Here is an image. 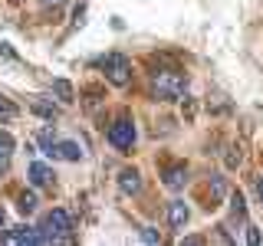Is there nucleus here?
Masks as SVG:
<instances>
[{"label":"nucleus","mask_w":263,"mask_h":246,"mask_svg":"<svg viewBox=\"0 0 263 246\" xmlns=\"http://www.w3.org/2000/svg\"><path fill=\"white\" fill-rule=\"evenodd\" d=\"M16 210H20V213H33V210H36V194H33V191H23L20 200H16Z\"/></svg>","instance_id":"14"},{"label":"nucleus","mask_w":263,"mask_h":246,"mask_svg":"<svg viewBox=\"0 0 263 246\" xmlns=\"http://www.w3.org/2000/svg\"><path fill=\"white\" fill-rule=\"evenodd\" d=\"M53 141H56L53 128H43V131H40V145H43V151H49V148H53Z\"/></svg>","instance_id":"18"},{"label":"nucleus","mask_w":263,"mask_h":246,"mask_svg":"<svg viewBox=\"0 0 263 246\" xmlns=\"http://www.w3.org/2000/svg\"><path fill=\"white\" fill-rule=\"evenodd\" d=\"M260 240H263L260 230L257 227H247V243H250V246H260Z\"/></svg>","instance_id":"19"},{"label":"nucleus","mask_w":263,"mask_h":246,"mask_svg":"<svg viewBox=\"0 0 263 246\" xmlns=\"http://www.w3.org/2000/svg\"><path fill=\"white\" fill-rule=\"evenodd\" d=\"M142 240H145V243H161V236L155 233L152 227H142Z\"/></svg>","instance_id":"20"},{"label":"nucleus","mask_w":263,"mask_h":246,"mask_svg":"<svg viewBox=\"0 0 263 246\" xmlns=\"http://www.w3.org/2000/svg\"><path fill=\"white\" fill-rule=\"evenodd\" d=\"M46 154L53 161H82V148L76 141H53V148Z\"/></svg>","instance_id":"6"},{"label":"nucleus","mask_w":263,"mask_h":246,"mask_svg":"<svg viewBox=\"0 0 263 246\" xmlns=\"http://www.w3.org/2000/svg\"><path fill=\"white\" fill-rule=\"evenodd\" d=\"M0 240L10 243V246H20V243H46V236H43L40 227H13V230H7Z\"/></svg>","instance_id":"5"},{"label":"nucleus","mask_w":263,"mask_h":246,"mask_svg":"<svg viewBox=\"0 0 263 246\" xmlns=\"http://www.w3.org/2000/svg\"><path fill=\"white\" fill-rule=\"evenodd\" d=\"M253 194H257V200L263 203V174H260V177H253Z\"/></svg>","instance_id":"22"},{"label":"nucleus","mask_w":263,"mask_h":246,"mask_svg":"<svg viewBox=\"0 0 263 246\" xmlns=\"http://www.w3.org/2000/svg\"><path fill=\"white\" fill-rule=\"evenodd\" d=\"M187 217H191V210H187L184 200H171V203H168V227H171V230H184Z\"/></svg>","instance_id":"7"},{"label":"nucleus","mask_w":263,"mask_h":246,"mask_svg":"<svg viewBox=\"0 0 263 246\" xmlns=\"http://www.w3.org/2000/svg\"><path fill=\"white\" fill-rule=\"evenodd\" d=\"M7 168H10V158H0V174H7Z\"/></svg>","instance_id":"24"},{"label":"nucleus","mask_w":263,"mask_h":246,"mask_svg":"<svg viewBox=\"0 0 263 246\" xmlns=\"http://www.w3.org/2000/svg\"><path fill=\"white\" fill-rule=\"evenodd\" d=\"M211 197H214V200L227 197V180L220 177V174H214V177H211Z\"/></svg>","instance_id":"15"},{"label":"nucleus","mask_w":263,"mask_h":246,"mask_svg":"<svg viewBox=\"0 0 263 246\" xmlns=\"http://www.w3.org/2000/svg\"><path fill=\"white\" fill-rule=\"evenodd\" d=\"M105 138H109V145L115 151H128L132 145H135V121L132 118H115L109 131H105Z\"/></svg>","instance_id":"4"},{"label":"nucleus","mask_w":263,"mask_h":246,"mask_svg":"<svg viewBox=\"0 0 263 246\" xmlns=\"http://www.w3.org/2000/svg\"><path fill=\"white\" fill-rule=\"evenodd\" d=\"M43 4H53V7H60V4H63V0H43Z\"/></svg>","instance_id":"26"},{"label":"nucleus","mask_w":263,"mask_h":246,"mask_svg":"<svg viewBox=\"0 0 263 246\" xmlns=\"http://www.w3.org/2000/svg\"><path fill=\"white\" fill-rule=\"evenodd\" d=\"M0 230H7V210L0 207Z\"/></svg>","instance_id":"25"},{"label":"nucleus","mask_w":263,"mask_h":246,"mask_svg":"<svg viewBox=\"0 0 263 246\" xmlns=\"http://www.w3.org/2000/svg\"><path fill=\"white\" fill-rule=\"evenodd\" d=\"M184 184H187V168H184V164H175V168L164 171V187H171V191H181Z\"/></svg>","instance_id":"9"},{"label":"nucleus","mask_w":263,"mask_h":246,"mask_svg":"<svg viewBox=\"0 0 263 246\" xmlns=\"http://www.w3.org/2000/svg\"><path fill=\"white\" fill-rule=\"evenodd\" d=\"M230 217H234V223H237V220H240V223L247 220V203H243V194L240 191L230 194Z\"/></svg>","instance_id":"12"},{"label":"nucleus","mask_w":263,"mask_h":246,"mask_svg":"<svg viewBox=\"0 0 263 246\" xmlns=\"http://www.w3.org/2000/svg\"><path fill=\"white\" fill-rule=\"evenodd\" d=\"M40 230H43L46 243L49 240L56 243V240H72V230H76V227H72V217L66 210H53V213H46V220H43Z\"/></svg>","instance_id":"3"},{"label":"nucleus","mask_w":263,"mask_h":246,"mask_svg":"<svg viewBox=\"0 0 263 246\" xmlns=\"http://www.w3.org/2000/svg\"><path fill=\"white\" fill-rule=\"evenodd\" d=\"M53 92L60 95V102H63V105H69V102H72V86H69L66 79H56V82H53Z\"/></svg>","instance_id":"13"},{"label":"nucleus","mask_w":263,"mask_h":246,"mask_svg":"<svg viewBox=\"0 0 263 246\" xmlns=\"http://www.w3.org/2000/svg\"><path fill=\"white\" fill-rule=\"evenodd\" d=\"M10 118H16V105L7 95H0V121H10Z\"/></svg>","instance_id":"16"},{"label":"nucleus","mask_w":263,"mask_h":246,"mask_svg":"<svg viewBox=\"0 0 263 246\" xmlns=\"http://www.w3.org/2000/svg\"><path fill=\"white\" fill-rule=\"evenodd\" d=\"M99 66H102V72H105V79L112 82V86H128L132 82V63L125 59L122 53H109V56H102L99 59Z\"/></svg>","instance_id":"2"},{"label":"nucleus","mask_w":263,"mask_h":246,"mask_svg":"<svg viewBox=\"0 0 263 246\" xmlns=\"http://www.w3.org/2000/svg\"><path fill=\"white\" fill-rule=\"evenodd\" d=\"M240 164V148H234V151L227 154V168H237Z\"/></svg>","instance_id":"21"},{"label":"nucleus","mask_w":263,"mask_h":246,"mask_svg":"<svg viewBox=\"0 0 263 246\" xmlns=\"http://www.w3.org/2000/svg\"><path fill=\"white\" fill-rule=\"evenodd\" d=\"M30 109H33V115H40V118H46V121H56V118H60V109H56L53 102H43V98H36Z\"/></svg>","instance_id":"11"},{"label":"nucleus","mask_w":263,"mask_h":246,"mask_svg":"<svg viewBox=\"0 0 263 246\" xmlns=\"http://www.w3.org/2000/svg\"><path fill=\"white\" fill-rule=\"evenodd\" d=\"M13 148H16L13 135H7V131H0V158H10V154H13Z\"/></svg>","instance_id":"17"},{"label":"nucleus","mask_w":263,"mask_h":246,"mask_svg":"<svg viewBox=\"0 0 263 246\" xmlns=\"http://www.w3.org/2000/svg\"><path fill=\"white\" fill-rule=\"evenodd\" d=\"M155 92H158V98H164V102H175V98H181L187 92V79L181 76L178 69H158L155 72Z\"/></svg>","instance_id":"1"},{"label":"nucleus","mask_w":263,"mask_h":246,"mask_svg":"<svg viewBox=\"0 0 263 246\" xmlns=\"http://www.w3.org/2000/svg\"><path fill=\"white\" fill-rule=\"evenodd\" d=\"M82 13H86V4H79L76 10H72V23H76V27H79V23H82Z\"/></svg>","instance_id":"23"},{"label":"nucleus","mask_w":263,"mask_h":246,"mask_svg":"<svg viewBox=\"0 0 263 246\" xmlns=\"http://www.w3.org/2000/svg\"><path fill=\"white\" fill-rule=\"evenodd\" d=\"M49 180H53V171H49L43 161H33L30 164V184L33 187H43V184H49Z\"/></svg>","instance_id":"10"},{"label":"nucleus","mask_w":263,"mask_h":246,"mask_svg":"<svg viewBox=\"0 0 263 246\" xmlns=\"http://www.w3.org/2000/svg\"><path fill=\"white\" fill-rule=\"evenodd\" d=\"M119 191L122 194H142V174L135 168H125L119 174Z\"/></svg>","instance_id":"8"}]
</instances>
